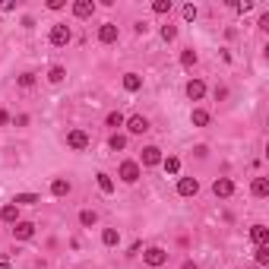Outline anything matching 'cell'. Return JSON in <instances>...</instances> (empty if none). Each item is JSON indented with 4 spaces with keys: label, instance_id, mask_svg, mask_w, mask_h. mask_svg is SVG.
Returning <instances> with one entry per match:
<instances>
[{
    "label": "cell",
    "instance_id": "6da1fadb",
    "mask_svg": "<svg viewBox=\"0 0 269 269\" xmlns=\"http://www.w3.org/2000/svg\"><path fill=\"white\" fill-rule=\"evenodd\" d=\"M70 38H73V32H70V25H67V22H57V25L51 29V45H54V48L70 45Z\"/></svg>",
    "mask_w": 269,
    "mask_h": 269
},
{
    "label": "cell",
    "instance_id": "7a4b0ae2",
    "mask_svg": "<svg viewBox=\"0 0 269 269\" xmlns=\"http://www.w3.org/2000/svg\"><path fill=\"white\" fill-rule=\"evenodd\" d=\"M120 180H124V184H136V180H139V174H143V171H139V161H120Z\"/></svg>",
    "mask_w": 269,
    "mask_h": 269
},
{
    "label": "cell",
    "instance_id": "3957f363",
    "mask_svg": "<svg viewBox=\"0 0 269 269\" xmlns=\"http://www.w3.org/2000/svg\"><path fill=\"white\" fill-rule=\"evenodd\" d=\"M143 263H146V266H152V269H161V266L168 263V253L161 250V247H149V250L143 253Z\"/></svg>",
    "mask_w": 269,
    "mask_h": 269
},
{
    "label": "cell",
    "instance_id": "277c9868",
    "mask_svg": "<svg viewBox=\"0 0 269 269\" xmlns=\"http://www.w3.org/2000/svg\"><path fill=\"white\" fill-rule=\"evenodd\" d=\"M67 146H70V149H76V152H83L86 146H89L86 130H70V133H67Z\"/></svg>",
    "mask_w": 269,
    "mask_h": 269
},
{
    "label": "cell",
    "instance_id": "5b68a950",
    "mask_svg": "<svg viewBox=\"0 0 269 269\" xmlns=\"http://www.w3.org/2000/svg\"><path fill=\"white\" fill-rule=\"evenodd\" d=\"M212 193H215V197H222V200H228V197L234 193V180H231V178H215Z\"/></svg>",
    "mask_w": 269,
    "mask_h": 269
},
{
    "label": "cell",
    "instance_id": "8992f818",
    "mask_svg": "<svg viewBox=\"0 0 269 269\" xmlns=\"http://www.w3.org/2000/svg\"><path fill=\"white\" fill-rule=\"evenodd\" d=\"M197 190H200V180L197 178H180L178 180V193H180V197H197Z\"/></svg>",
    "mask_w": 269,
    "mask_h": 269
},
{
    "label": "cell",
    "instance_id": "52a82bcc",
    "mask_svg": "<svg viewBox=\"0 0 269 269\" xmlns=\"http://www.w3.org/2000/svg\"><path fill=\"white\" fill-rule=\"evenodd\" d=\"M117 35H120V32H117V25H114V22H105L102 29H98V42H102V45H114V42H117Z\"/></svg>",
    "mask_w": 269,
    "mask_h": 269
},
{
    "label": "cell",
    "instance_id": "ba28073f",
    "mask_svg": "<svg viewBox=\"0 0 269 269\" xmlns=\"http://www.w3.org/2000/svg\"><path fill=\"white\" fill-rule=\"evenodd\" d=\"M127 130H130L133 136H139V133H146V130H149V120H146L143 114H133V117L127 120Z\"/></svg>",
    "mask_w": 269,
    "mask_h": 269
},
{
    "label": "cell",
    "instance_id": "9c48e42d",
    "mask_svg": "<svg viewBox=\"0 0 269 269\" xmlns=\"http://www.w3.org/2000/svg\"><path fill=\"white\" fill-rule=\"evenodd\" d=\"M203 95H206V83L203 79H190V83H187V98H190V102H200Z\"/></svg>",
    "mask_w": 269,
    "mask_h": 269
},
{
    "label": "cell",
    "instance_id": "30bf717a",
    "mask_svg": "<svg viewBox=\"0 0 269 269\" xmlns=\"http://www.w3.org/2000/svg\"><path fill=\"white\" fill-rule=\"evenodd\" d=\"M32 234H35V225H32V222H16V225H13V238L16 241H29Z\"/></svg>",
    "mask_w": 269,
    "mask_h": 269
},
{
    "label": "cell",
    "instance_id": "8fae6325",
    "mask_svg": "<svg viewBox=\"0 0 269 269\" xmlns=\"http://www.w3.org/2000/svg\"><path fill=\"white\" fill-rule=\"evenodd\" d=\"M92 13H95V3H92V0H76V3H73V16L89 19Z\"/></svg>",
    "mask_w": 269,
    "mask_h": 269
},
{
    "label": "cell",
    "instance_id": "7c38bea8",
    "mask_svg": "<svg viewBox=\"0 0 269 269\" xmlns=\"http://www.w3.org/2000/svg\"><path fill=\"white\" fill-rule=\"evenodd\" d=\"M143 165L146 168L161 165V149H158V146H146V149H143Z\"/></svg>",
    "mask_w": 269,
    "mask_h": 269
},
{
    "label": "cell",
    "instance_id": "4fadbf2b",
    "mask_svg": "<svg viewBox=\"0 0 269 269\" xmlns=\"http://www.w3.org/2000/svg\"><path fill=\"white\" fill-rule=\"evenodd\" d=\"M250 241H253L257 247H263L266 241H269V228H266V225H253V228H250Z\"/></svg>",
    "mask_w": 269,
    "mask_h": 269
},
{
    "label": "cell",
    "instance_id": "5bb4252c",
    "mask_svg": "<svg viewBox=\"0 0 269 269\" xmlns=\"http://www.w3.org/2000/svg\"><path fill=\"white\" fill-rule=\"evenodd\" d=\"M0 219L10 222V225H16V222H19V206L16 203H6L3 209H0Z\"/></svg>",
    "mask_w": 269,
    "mask_h": 269
},
{
    "label": "cell",
    "instance_id": "9a60e30c",
    "mask_svg": "<svg viewBox=\"0 0 269 269\" xmlns=\"http://www.w3.org/2000/svg\"><path fill=\"white\" fill-rule=\"evenodd\" d=\"M124 89L127 92H139L143 89V76H139V73H127L124 76Z\"/></svg>",
    "mask_w": 269,
    "mask_h": 269
},
{
    "label": "cell",
    "instance_id": "2e32d148",
    "mask_svg": "<svg viewBox=\"0 0 269 269\" xmlns=\"http://www.w3.org/2000/svg\"><path fill=\"white\" fill-rule=\"evenodd\" d=\"M70 190H73V184H70V180H64V178L51 180V193H54V197H67Z\"/></svg>",
    "mask_w": 269,
    "mask_h": 269
},
{
    "label": "cell",
    "instance_id": "e0dca14e",
    "mask_svg": "<svg viewBox=\"0 0 269 269\" xmlns=\"http://www.w3.org/2000/svg\"><path fill=\"white\" fill-rule=\"evenodd\" d=\"M190 124H193V127H206V124H209V111H203V108H193Z\"/></svg>",
    "mask_w": 269,
    "mask_h": 269
},
{
    "label": "cell",
    "instance_id": "ac0fdd59",
    "mask_svg": "<svg viewBox=\"0 0 269 269\" xmlns=\"http://www.w3.org/2000/svg\"><path fill=\"white\" fill-rule=\"evenodd\" d=\"M95 180H98V190H102V193H114V180L108 178L105 171H98V174H95Z\"/></svg>",
    "mask_w": 269,
    "mask_h": 269
},
{
    "label": "cell",
    "instance_id": "d6986e66",
    "mask_svg": "<svg viewBox=\"0 0 269 269\" xmlns=\"http://www.w3.org/2000/svg\"><path fill=\"white\" fill-rule=\"evenodd\" d=\"M117 241H120L117 228H105V231H102V244H105V247H114Z\"/></svg>",
    "mask_w": 269,
    "mask_h": 269
},
{
    "label": "cell",
    "instance_id": "ffe728a7",
    "mask_svg": "<svg viewBox=\"0 0 269 269\" xmlns=\"http://www.w3.org/2000/svg\"><path fill=\"white\" fill-rule=\"evenodd\" d=\"M105 124L117 130V127H124V124H127V117H124V114H120V111H111V114H108V117H105Z\"/></svg>",
    "mask_w": 269,
    "mask_h": 269
},
{
    "label": "cell",
    "instance_id": "44dd1931",
    "mask_svg": "<svg viewBox=\"0 0 269 269\" xmlns=\"http://www.w3.org/2000/svg\"><path fill=\"white\" fill-rule=\"evenodd\" d=\"M161 165H165V171H168V174H178V171H180V158H178V156L161 158Z\"/></svg>",
    "mask_w": 269,
    "mask_h": 269
},
{
    "label": "cell",
    "instance_id": "7402d4cb",
    "mask_svg": "<svg viewBox=\"0 0 269 269\" xmlns=\"http://www.w3.org/2000/svg\"><path fill=\"white\" fill-rule=\"evenodd\" d=\"M79 222H83L86 228H92V225L98 222V212H95V209H83V212H79Z\"/></svg>",
    "mask_w": 269,
    "mask_h": 269
},
{
    "label": "cell",
    "instance_id": "603a6c76",
    "mask_svg": "<svg viewBox=\"0 0 269 269\" xmlns=\"http://www.w3.org/2000/svg\"><path fill=\"white\" fill-rule=\"evenodd\" d=\"M253 260H257V269H260V266H269V247H266V244H263V247H257Z\"/></svg>",
    "mask_w": 269,
    "mask_h": 269
},
{
    "label": "cell",
    "instance_id": "cb8c5ba5",
    "mask_svg": "<svg viewBox=\"0 0 269 269\" xmlns=\"http://www.w3.org/2000/svg\"><path fill=\"white\" fill-rule=\"evenodd\" d=\"M269 193V180L266 178H257L253 180V197H266Z\"/></svg>",
    "mask_w": 269,
    "mask_h": 269
},
{
    "label": "cell",
    "instance_id": "d4e9b609",
    "mask_svg": "<svg viewBox=\"0 0 269 269\" xmlns=\"http://www.w3.org/2000/svg\"><path fill=\"white\" fill-rule=\"evenodd\" d=\"M13 203H16V206H32V203H38V197H35V193H19Z\"/></svg>",
    "mask_w": 269,
    "mask_h": 269
},
{
    "label": "cell",
    "instance_id": "484cf974",
    "mask_svg": "<svg viewBox=\"0 0 269 269\" xmlns=\"http://www.w3.org/2000/svg\"><path fill=\"white\" fill-rule=\"evenodd\" d=\"M152 13H158V16L171 13V0H156V3H152Z\"/></svg>",
    "mask_w": 269,
    "mask_h": 269
},
{
    "label": "cell",
    "instance_id": "4316f807",
    "mask_svg": "<svg viewBox=\"0 0 269 269\" xmlns=\"http://www.w3.org/2000/svg\"><path fill=\"white\" fill-rule=\"evenodd\" d=\"M108 146H111L114 152H120V149H124V146H127V136H120V133H114V136L108 139Z\"/></svg>",
    "mask_w": 269,
    "mask_h": 269
},
{
    "label": "cell",
    "instance_id": "83f0119b",
    "mask_svg": "<svg viewBox=\"0 0 269 269\" xmlns=\"http://www.w3.org/2000/svg\"><path fill=\"white\" fill-rule=\"evenodd\" d=\"M174 38H178V29H174L171 22L161 25V42H174Z\"/></svg>",
    "mask_w": 269,
    "mask_h": 269
},
{
    "label": "cell",
    "instance_id": "f1b7e54d",
    "mask_svg": "<svg viewBox=\"0 0 269 269\" xmlns=\"http://www.w3.org/2000/svg\"><path fill=\"white\" fill-rule=\"evenodd\" d=\"M64 76H67V70H64V67H51V73H48V79H51V83H64Z\"/></svg>",
    "mask_w": 269,
    "mask_h": 269
},
{
    "label": "cell",
    "instance_id": "f546056e",
    "mask_svg": "<svg viewBox=\"0 0 269 269\" xmlns=\"http://www.w3.org/2000/svg\"><path fill=\"white\" fill-rule=\"evenodd\" d=\"M180 64H184V67H193V64H197V51L187 48L184 54H180Z\"/></svg>",
    "mask_w": 269,
    "mask_h": 269
},
{
    "label": "cell",
    "instance_id": "4dcf8cb0",
    "mask_svg": "<svg viewBox=\"0 0 269 269\" xmlns=\"http://www.w3.org/2000/svg\"><path fill=\"white\" fill-rule=\"evenodd\" d=\"M16 83L22 86V89H32V86H35V73H22V76H19Z\"/></svg>",
    "mask_w": 269,
    "mask_h": 269
},
{
    "label": "cell",
    "instance_id": "1f68e13d",
    "mask_svg": "<svg viewBox=\"0 0 269 269\" xmlns=\"http://www.w3.org/2000/svg\"><path fill=\"white\" fill-rule=\"evenodd\" d=\"M197 13H200V10H197L193 3H187V6H184V19H187V22H193V19H197Z\"/></svg>",
    "mask_w": 269,
    "mask_h": 269
},
{
    "label": "cell",
    "instance_id": "d6a6232c",
    "mask_svg": "<svg viewBox=\"0 0 269 269\" xmlns=\"http://www.w3.org/2000/svg\"><path fill=\"white\" fill-rule=\"evenodd\" d=\"M16 10V3H13V0H0V13H13Z\"/></svg>",
    "mask_w": 269,
    "mask_h": 269
},
{
    "label": "cell",
    "instance_id": "836d02e7",
    "mask_svg": "<svg viewBox=\"0 0 269 269\" xmlns=\"http://www.w3.org/2000/svg\"><path fill=\"white\" fill-rule=\"evenodd\" d=\"M234 10H238V13H250L253 3H250V0H244V3H234Z\"/></svg>",
    "mask_w": 269,
    "mask_h": 269
},
{
    "label": "cell",
    "instance_id": "e575fe53",
    "mask_svg": "<svg viewBox=\"0 0 269 269\" xmlns=\"http://www.w3.org/2000/svg\"><path fill=\"white\" fill-rule=\"evenodd\" d=\"M64 6H67L64 0H48V10H64Z\"/></svg>",
    "mask_w": 269,
    "mask_h": 269
},
{
    "label": "cell",
    "instance_id": "d590c367",
    "mask_svg": "<svg viewBox=\"0 0 269 269\" xmlns=\"http://www.w3.org/2000/svg\"><path fill=\"white\" fill-rule=\"evenodd\" d=\"M3 124H10V111H6V108H0V127Z\"/></svg>",
    "mask_w": 269,
    "mask_h": 269
},
{
    "label": "cell",
    "instance_id": "8d00e7d4",
    "mask_svg": "<svg viewBox=\"0 0 269 269\" xmlns=\"http://www.w3.org/2000/svg\"><path fill=\"white\" fill-rule=\"evenodd\" d=\"M193 152H197V158H206V156H209V149H206V146H197Z\"/></svg>",
    "mask_w": 269,
    "mask_h": 269
},
{
    "label": "cell",
    "instance_id": "74e56055",
    "mask_svg": "<svg viewBox=\"0 0 269 269\" xmlns=\"http://www.w3.org/2000/svg\"><path fill=\"white\" fill-rule=\"evenodd\" d=\"M184 269H197V263H193V260H187V263H184Z\"/></svg>",
    "mask_w": 269,
    "mask_h": 269
},
{
    "label": "cell",
    "instance_id": "f35d334b",
    "mask_svg": "<svg viewBox=\"0 0 269 269\" xmlns=\"http://www.w3.org/2000/svg\"><path fill=\"white\" fill-rule=\"evenodd\" d=\"M0 269H10V263H0Z\"/></svg>",
    "mask_w": 269,
    "mask_h": 269
},
{
    "label": "cell",
    "instance_id": "ab89813d",
    "mask_svg": "<svg viewBox=\"0 0 269 269\" xmlns=\"http://www.w3.org/2000/svg\"><path fill=\"white\" fill-rule=\"evenodd\" d=\"M250 269H257V266H250Z\"/></svg>",
    "mask_w": 269,
    "mask_h": 269
}]
</instances>
